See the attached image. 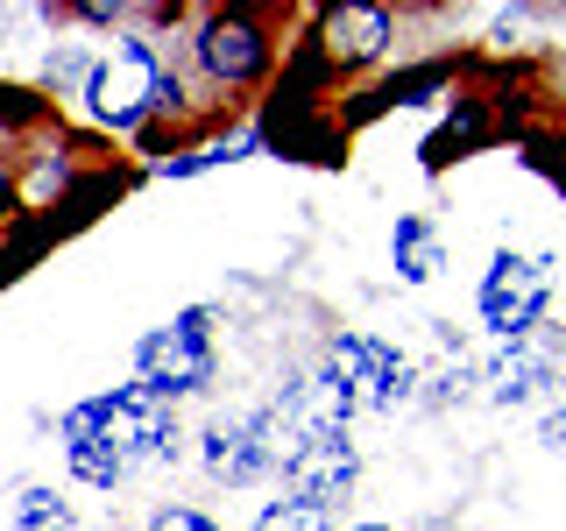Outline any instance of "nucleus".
Returning <instances> with one entry per match:
<instances>
[{"label":"nucleus","mask_w":566,"mask_h":531,"mask_svg":"<svg viewBox=\"0 0 566 531\" xmlns=\"http://www.w3.org/2000/svg\"><path fill=\"white\" fill-rule=\"evenodd\" d=\"M164 93H170V58L164 43L149 35H114V50L93 58V79H85V114L114 135H135L164 114Z\"/></svg>","instance_id":"obj_1"},{"label":"nucleus","mask_w":566,"mask_h":531,"mask_svg":"<svg viewBox=\"0 0 566 531\" xmlns=\"http://www.w3.org/2000/svg\"><path fill=\"white\" fill-rule=\"evenodd\" d=\"M135 376L149 389H164L170 404L212 389V376H220V362H212V312L191 305V312H177L170 326H149L135 341Z\"/></svg>","instance_id":"obj_2"},{"label":"nucleus","mask_w":566,"mask_h":531,"mask_svg":"<svg viewBox=\"0 0 566 531\" xmlns=\"http://www.w3.org/2000/svg\"><path fill=\"white\" fill-rule=\"evenodd\" d=\"M191 64H199L220 93H248V85L270 79L276 43H270V29H262L255 8H206L199 29H191Z\"/></svg>","instance_id":"obj_3"},{"label":"nucleus","mask_w":566,"mask_h":531,"mask_svg":"<svg viewBox=\"0 0 566 531\" xmlns=\"http://www.w3.org/2000/svg\"><path fill=\"white\" fill-rule=\"evenodd\" d=\"M545 305H553V256H517V248H503V256L482 270L474 312H482V326L503 347L531 341V333H538V319H545Z\"/></svg>","instance_id":"obj_4"},{"label":"nucleus","mask_w":566,"mask_h":531,"mask_svg":"<svg viewBox=\"0 0 566 531\" xmlns=\"http://www.w3.org/2000/svg\"><path fill=\"white\" fill-rule=\"evenodd\" d=\"M99 418V433L114 439V454L128 460V468H142V460H170L177 454V404L164 397V389L149 383H120L106 389V397H85Z\"/></svg>","instance_id":"obj_5"},{"label":"nucleus","mask_w":566,"mask_h":531,"mask_svg":"<svg viewBox=\"0 0 566 531\" xmlns=\"http://www.w3.org/2000/svg\"><path fill=\"white\" fill-rule=\"evenodd\" d=\"M326 376L354 397V412H389V404L411 397V362H403L389 341L376 333H340V341L326 347Z\"/></svg>","instance_id":"obj_6"},{"label":"nucleus","mask_w":566,"mask_h":531,"mask_svg":"<svg viewBox=\"0 0 566 531\" xmlns=\"http://www.w3.org/2000/svg\"><path fill=\"white\" fill-rule=\"evenodd\" d=\"M283 482H291L297 503L333 510V503H347V496H354V482H361V454H354V439H347V433L305 439V447L283 460Z\"/></svg>","instance_id":"obj_7"},{"label":"nucleus","mask_w":566,"mask_h":531,"mask_svg":"<svg viewBox=\"0 0 566 531\" xmlns=\"http://www.w3.org/2000/svg\"><path fill=\"white\" fill-rule=\"evenodd\" d=\"M397 43V14L389 8H326L318 14V58L326 64H376Z\"/></svg>","instance_id":"obj_8"},{"label":"nucleus","mask_w":566,"mask_h":531,"mask_svg":"<svg viewBox=\"0 0 566 531\" xmlns=\"http://www.w3.org/2000/svg\"><path fill=\"white\" fill-rule=\"evenodd\" d=\"M206 475H212V482H227V489H248V482H262V475H276L270 447H262L255 412H248V418H220L206 433Z\"/></svg>","instance_id":"obj_9"},{"label":"nucleus","mask_w":566,"mask_h":531,"mask_svg":"<svg viewBox=\"0 0 566 531\" xmlns=\"http://www.w3.org/2000/svg\"><path fill=\"white\" fill-rule=\"evenodd\" d=\"M57 447H64V468L78 475L85 489H120V475H128V460H120L114 439L99 433L93 404H71V412L57 418Z\"/></svg>","instance_id":"obj_10"},{"label":"nucleus","mask_w":566,"mask_h":531,"mask_svg":"<svg viewBox=\"0 0 566 531\" xmlns=\"http://www.w3.org/2000/svg\"><path fill=\"white\" fill-rule=\"evenodd\" d=\"M389 270L403 283H432L447 270V241H439L432 212H397V227H389Z\"/></svg>","instance_id":"obj_11"},{"label":"nucleus","mask_w":566,"mask_h":531,"mask_svg":"<svg viewBox=\"0 0 566 531\" xmlns=\"http://www.w3.org/2000/svg\"><path fill=\"white\" fill-rule=\"evenodd\" d=\"M545 389H559V362L545 347H531V341L503 347V362L489 368V397L495 404H531V397H545Z\"/></svg>","instance_id":"obj_12"},{"label":"nucleus","mask_w":566,"mask_h":531,"mask_svg":"<svg viewBox=\"0 0 566 531\" xmlns=\"http://www.w3.org/2000/svg\"><path fill=\"white\" fill-rule=\"evenodd\" d=\"M14 531H78V518H71V503L57 489L22 482V489H14Z\"/></svg>","instance_id":"obj_13"},{"label":"nucleus","mask_w":566,"mask_h":531,"mask_svg":"<svg viewBox=\"0 0 566 531\" xmlns=\"http://www.w3.org/2000/svg\"><path fill=\"white\" fill-rule=\"evenodd\" d=\"M248 531H333V510L297 503V496H276V503L255 510V524H248Z\"/></svg>","instance_id":"obj_14"},{"label":"nucleus","mask_w":566,"mask_h":531,"mask_svg":"<svg viewBox=\"0 0 566 531\" xmlns=\"http://www.w3.org/2000/svg\"><path fill=\"white\" fill-rule=\"evenodd\" d=\"M85 79H93V58H85V50L57 43V50L43 58V85H78V93H85Z\"/></svg>","instance_id":"obj_15"},{"label":"nucleus","mask_w":566,"mask_h":531,"mask_svg":"<svg viewBox=\"0 0 566 531\" xmlns=\"http://www.w3.org/2000/svg\"><path fill=\"white\" fill-rule=\"evenodd\" d=\"M149 531H220V524L191 503H164V510H149Z\"/></svg>","instance_id":"obj_16"},{"label":"nucleus","mask_w":566,"mask_h":531,"mask_svg":"<svg viewBox=\"0 0 566 531\" xmlns=\"http://www.w3.org/2000/svg\"><path fill=\"white\" fill-rule=\"evenodd\" d=\"M0 114H8V121H43V93H22V85H0Z\"/></svg>","instance_id":"obj_17"},{"label":"nucleus","mask_w":566,"mask_h":531,"mask_svg":"<svg viewBox=\"0 0 566 531\" xmlns=\"http://www.w3.org/2000/svg\"><path fill=\"white\" fill-rule=\"evenodd\" d=\"M14 212H22V185H14V170L0 164V227H14Z\"/></svg>","instance_id":"obj_18"},{"label":"nucleus","mask_w":566,"mask_h":531,"mask_svg":"<svg viewBox=\"0 0 566 531\" xmlns=\"http://www.w3.org/2000/svg\"><path fill=\"white\" fill-rule=\"evenodd\" d=\"M538 447L545 454H566V412H545L538 418Z\"/></svg>","instance_id":"obj_19"},{"label":"nucleus","mask_w":566,"mask_h":531,"mask_svg":"<svg viewBox=\"0 0 566 531\" xmlns=\"http://www.w3.org/2000/svg\"><path fill=\"white\" fill-rule=\"evenodd\" d=\"M347 531H397V524H347Z\"/></svg>","instance_id":"obj_20"},{"label":"nucleus","mask_w":566,"mask_h":531,"mask_svg":"<svg viewBox=\"0 0 566 531\" xmlns=\"http://www.w3.org/2000/svg\"><path fill=\"white\" fill-rule=\"evenodd\" d=\"M559 397H566V368H559Z\"/></svg>","instance_id":"obj_21"}]
</instances>
